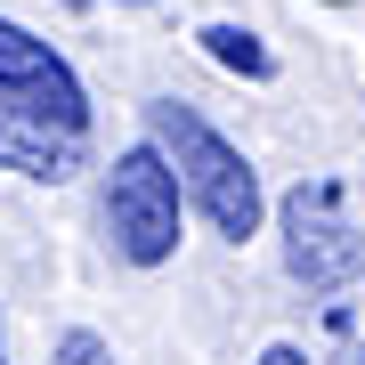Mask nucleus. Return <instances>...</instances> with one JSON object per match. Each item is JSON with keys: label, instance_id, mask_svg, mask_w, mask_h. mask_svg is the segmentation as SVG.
Here are the masks:
<instances>
[{"label": "nucleus", "instance_id": "nucleus-1", "mask_svg": "<svg viewBox=\"0 0 365 365\" xmlns=\"http://www.w3.org/2000/svg\"><path fill=\"white\" fill-rule=\"evenodd\" d=\"M146 146L170 163V179H179V195L203 211L211 227L227 235V244H244V235H260L268 220V195H260V170H252L235 146L211 130V122L195 114V106L179 98H155L146 106Z\"/></svg>", "mask_w": 365, "mask_h": 365}, {"label": "nucleus", "instance_id": "nucleus-2", "mask_svg": "<svg viewBox=\"0 0 365 365\" xmlns=\"http://www.w3.org/2000/svg\"><path fill=\"white\" fill-rule=\"evenodd\" d=\"M276 227H284V268H292V284H309V292H349L357 276H365V235L349 227L333 179H300L292 195L276 203Z\"/></svg>", "mask_w": 365, "mask_h": 365}, {"label": "nucleus", "instance_id": "nucleus-3", "mask_svg": "<svg viewBox=\"0 0 365 365\" xmlns=\"http://www.w3.org/2000/svg\"><path fill=\"white\" fill-rule=\"evenodd\" d=\"M106 235L130 268H163L179 252V179L155 146H130L106 170Z\"/></svg>", "mask_w": 365, "mask_h": 365}, {"label": "nucleus", "instance_id": "nucleus-4", "mask_svg": "<svg viewBox=\"0 0 365 365\" xmlns=\"http://www.w3.org/2000/svg\"><path fill=\"white\" fill-rule=\"evenodd\" d=\"M0 114L57 122V130L90 138V90L41 33H25L16 16H0Z\"/></svg>", "mask_w": 365, "mask_h": 365}, {"label": "nucleus", "instance_id": "nucleus-5", "mask_svg": "<svg viewBox=\"0 0 365 365\" xmlns=\"http://www.w3.org/2000/svg\"><path fill=\"white\" fill-rule=\"evenodd\" d=\"M90 163V138L57 130V122H25V114H0V170H16V179H73V170Z\"/></svg>", "mask_w": 365, "mask_h": 365}, {"label": "nucleus", "instance_id": "nucleus-6", "mask_svg": "<svg viewBox=\"0 0 365 365\" xmlns=\"http://www.w3.org/2000/svg\"><path fill=\"white\" fill-rule=\"evenodd\" d=\"M203 49L220 57L227 73H244V81H268V73H276V57H268V49H260V41H252L244 25H203Z\"/></svg>", "mask_w": 365, "mask_h": 365}, {"label": "nucleus", "instance_id": "nucleus-7", "mask_svg": "<svg viewBox=\"0 0 365 365\" xmlns=\"http://www.w3.org/2000/svg\"><path fill=\"white\" fill-rule=\"evenodd\" d=\"M57 365H114V349H106L98 333H81V325H73L66 341H57Z\"/></svg>", "mask_w": 365, "mask_h": 365}, {"label": "nucleus", "instance_id": "nucleus-8", "mask_svg": "<svg viewBox=\"0 0 365 365\" xmlns=\"http://www.w3.org/2000/svg\"><path fill=\"white\" fill-rule=\"evenodd\" d=\"M260 365H309V349H292V341H268V349H260Z\"/></svg>", "mask_w": 365, "mask_h": 365}, {"label": "nucleus", "instance_id": "nucleus-9", "mask_svg": "<svg viewBox=\"0 0 365 365\" xmlns=\"http://www.w3.org/2000/svg\"><path fill=\"white\" fill-rule=\"evenodd\" d=\"M0 365H9V333H0Z\"/></svg>", "mask_w": 365, "mask_h": 365}]
</instances>
